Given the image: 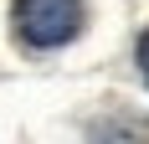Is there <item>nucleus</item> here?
Masks as SVG:
<instances>
[{
  "label": "nucleus",
  "mask_w": 149,
  "mask_h": 144,
  "mask_svg": "<svg viewBox=\"0 0 149 144\" xmlns=\"http://www.w3.org/2000/svg\"><path fill=\"white\" fill-rule=\"evenodd\" d=\"M93 144H149V118L139 113H108L93 124Z\"/></svg>",
  "instance_id": "nucleus-2"
},
{
  "label": "nucleus",
  "mask_w": 149,
  "mask_h": 144,
  "mask_svg": "<svg viewBox=\"0 0 149 144\" xmlns=\"http://www.w3.org/2000/svg\"><path fill=\"white\" fill-rule=\"evenodd\" d=\"M10 26L36 52L67 46L82 31V0H15L10 5Z\"/></svg>",
  "instance_id": "nucleus-1"
},
{
  "label": "nucleus",
  "mask_w": 149,
  "mask_h": 144,
  "mask_svg": "<svg viewBox=\"0 0 149 144\" xmlns=\"http://www.w3.org/2000/svg\"><path fill=\"white\" fill-rule=\"evenodd\" d=\"M134 57H139V72H144V82H149V31H139V46H134Z\"/></svg>",
  "instance_id": "nucleus-3"
}]
</instances>
